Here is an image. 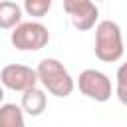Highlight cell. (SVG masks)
Returning a JSON list of instances; mask_svg holds the SVG:
<instances>
[{"label": "cell", "mask_w": 127, "mask_h": 127, "mask_svg": "<svg viewBox=\"0 0 127 127\" xmlns=\"http://www.w3.org/2000/svg\"><path fill=\"white\" fill-rule=\"evenodd\" d=\"M36 73H38V81L56 97H69L73 87H75L73 77L64 67V64L56 58L40 60V64L36 67Z\"/></svg>", "instance_id": "1"}, {"label": "cell", "mask_w": 127, "mask_h": 127, "mask_svg": "<svg viewBox=\"0 0 127 127\" xmlns=\"http://www.w3.org/2000/svg\"><path fill=\"white\" fill-rule=\"evenodd\" d=\"M95 56L101 62L113 64L123 58V36L121 28L113 20H101L95 26Z\"/></svg>", "instance_id": "2"}, {"label": "cell", "mask_w": 127, "mask_h": 127, "mask_svg": "<svg viewBox=\"0 0 127 127\" xmlns=\"http://www.w3.org/2000/svg\"><path fill=\"white\" fill-rule=\"evenodd\" d=\"M10 42L20 52H38L48 46L50 30L42 22H22L12 30Z\"/></svg>", "instance_id": "3"}, {"label": "cell", "mask_w": 127, "mask_h": 127, "mask_svg": "<svg viewBox=\"0 0 127 127\" xmlns=\"http://www.w3.org/2000/svg\"><path fill=\"white\" fill-rule=\"evenodd\" d=\"M75 85L85 97L95 99L99 103H103L111 97V79L99 69H83L79 73Z\"/></svg>", "instance_id": "4"}, {"label": "cell", "mask_w": 127, "mask_h": 127, "mask_svg": "<svg viewBox=\"0 0 127 127\" xmlns=\"http://www.w3.org/2000/svg\"><path fill=\"white\" fill-rule=\"evenodd\" d=\"M38 83V73L36 69L22 65V64H8L2 67L0 71V85L8 87L12 91H28L32 87H36Z\"/></svg>", "instance_id": "5"}, {"label": "cell", "mask_w": 127, "mask_h": 127, "mask_svg": "<svg viewBox=\"0 0 127 127\" xmlns=\"http://www.w3.org/2000/svg\"><path fill=\"white\" fill-rule=\"evenodd\" d=\"M64 10L67 12L75 30L85 32L91 30L99 18V8L89 0H64Z\"/></svg>", "instance_id": "6"}, {"label": "cell", "mask_w": 127, "mask_h": 127, "mask_svg": "<svg viewBox=\"0 0 127 127\" xmlns=\"http://www.w3.org/2000/svg\"><path fill=\"white\" fill-rule=\"evenodd\" d=\"M46 105H48V97H46L44 89L32 87V89H28V91L22 93V103H20V107H22L24 113H28V115H32V117H38V115H42V113L46 111Z\"/></svg>", "instance_id": "7"}, {"label": "cell", "mask_w": 127, "mask_h": 127, "mask_svg": "<svg viewBox=\"0 0 127 127\" xmlns=\"http://www.w3.org/2000/svg\"><path fill=\"white\" fill-rule=\"evenodd\" d=\"M22 24V6L12 0L0 2V28L2 30H14Z\"/></svg>", "instance_id": "8"}, {"label": "cell", "mask_w": 127, "mask_h": 127, "mask_svg": "<svg viewBox=\"0 0 127 127\" xmlns=\"http://www.w3.org/2000/svg\"><path fill=\"white\" fill-rule=\"evenodd\" d=\"M0 127H26L22 107L16 103H2L0 105Z\"/></svg>", "instance_id": "9"}, {"label": "cell", "mask_w": 127, "mask_h": 127, "mask_svg": "<svg viewBox=\"0 0 127 127\" xmlns=\"http://www.w3.org/2000/svg\"><path fill=\"white\" fill-rule=\"evenodd\" d=\"M50 8H52V0H26L24 2V10L34 18L46 16Z\"/></svg>", "instance_id": "10"}, {"label": "cell", "mask_w": 127, "mask_h": 127, "mask_svg": "<svg viewBox=\"0 0 127 127\" xmlns=\"http://www.w3.org/2000/svg\"><path fill=\"white\" fill-rule=\"evenodd\" d=\"M117 85L127 87V62H125V64H121V65H119V69H117Z\"/></svg>", "instance_id": "11"}, {"label": "cell", "mask_w": 127, "mask_h": 127, "mask_svg": "<svg viewBox=\"0 0 127 127\" xmlns=\"http://www.w3.org/2000/svg\"><path fill=\"white\" fill-rule=\"evenodd\" d=\"M115 95H117V99H119L123 105H127V87L117 85V87H115Z\"/></svg>", "instance_id": "12"}, {"label": "cell", "mask_w": 127, "mask_h": 127, "mask_svg": "<svg viewBox=\"0 0 127 127\" xmlns=\"http://www.w3.org/2000/svg\"><path fill=\"white\" fill-rule=\"evenodd\" d=\"M2 99H4V87L0 85V105H2Z\"/></svg>", "instance_id": "13"}]
</instances>
